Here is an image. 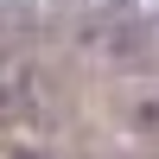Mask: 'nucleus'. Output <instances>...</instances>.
<instances>
[{
  "mask_svg": "<svg viewBox=\"0 0 159 159\" xmlns=\"http://www.w3.org/2000/svg\"><path fill=\"white\" fill-rule=\"evenodd\" d=\"M121 121L134 127V134L159 140V89H140V96H127V102H121Z\"/></svg>",
  "mask_w": 159,
  "mask_h": 159,
  "instance_id": "obj_1",
  "label": "nucleus"
}]
</instances>
